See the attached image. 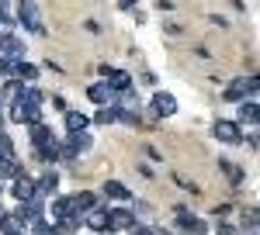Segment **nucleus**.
Segmentation results:
<instances>
[{"label": "nucleus", "mask_w": 260, "mask_h": 235, "mask_svg": "<svg viewBox=\"0 0 260 235\" xmlns=\"http://www.w3.org/2000/svg\"><path fill=\"white\" fill-rule=\"evenodd\" d=\"M18 18H21V24H24L28 31L45 35V28H42V14H39V4H35V0H21V4H18Z\"/></svg>", "instance_id": "obj_1"}, {"label": "nucleus", "mask_w": 260, "mask_h": 235, "mask_svg": "<svg viewBox=\"0 0 260 235\" xmlns=\"http://www.w3.org/2000/svg\"><path fill=\"white\" fill-rule=\"evenodd\" d=\"M212 132H215V138H219V142H225V145L243 142L240 125H236V121H225V118H219V121H215V128H212Z\"/></svg>", "instance_id": "obj_2"}, {"label": "nucleus", "mask_w": 260, "mask_h": 235, "mask_svg": "<svg viewBox=\"0 0 260 235\" xmlns=\"http://www.w3.org/2000/svg\"><path fill=\"white\" fill-rule=\"evenodd\" d=\"M253 94H257V76L233 80V83L225 87V100H243V97H253Z\"/></svg>", "instance_id": "obj_3"}, {"label": "nucleus", "mask_w": 260, "mask_h": 235, "mask_svg": "<svg viewBox=\"0 0 260 235\" xmlns=\"http://www.w3.org/2000/svg\"><path fill=\"white\" fill-rule=\"evenodd\" d=\"M0 56H7V59H21V56H24V42L14 38L11 31H0Z\"/></svg>", "instance_id": "obj_4"}, {"label": "nucleus", "mask_w": 260, "mask_h": 235, "mask_svg": "<svg viewBox=\"0 0 260 235\" xmlns=\"http://www.w3.org/2000/svg\"><path fill=\"white\" fill-rule=\"evenodd\" d=\"M56 187H59V173H56V170H45V173H42V180L35 183V194H39V197H49V194H56Z\"/></svg>", "instance_id": "obj_5"}, {"label": "nucleus", "mask_w": 260, "mask_h": 235, "mask_svg": "<svg viewBox=\"0 0 260 235\" xmlns=\"http://www.w3.org/2000/svg\"><path fill=\"white\" fill-rule=\"evenodd\" d=\"M70 211H73V218H77V215H87V211H94V194H87V190L73 194V197H70Z\"/></svg>", "instance_id": "obj_6"}, {"label": "nucleus", "mask_w": 260, "mask_h": 235, "mask_svg": "<svg viewBox=\"0 0 260 235\" xmlns=\"http://www.w3.org/2000/svg\"><path fill=\"white\" fill-rule=\"evenodd\" d=\"M153 111H156L160 118L177 114V100H174V94H156V97H153Z\"/></svg>", "instance_id": "obj_7"}, {"label": "nucleus", "mask_w": 260, "mask_h": 235, "mask_svg": "<svg viewBox=\"0 0 260 235\" xmlns=\"http://www.w3.org/2000/svg\"><path fill=\"white\" fill-rule=\"evenodd\" d=\"M132 225H136V215L125 211V208H115V211L108 215V228H132Z\"/></svg>", "instance_id": "obj_8"}, {"label": "nucleus", "mask_w": 260, "mask_h": 235, "mask_svg": "<svg viewBox=\"0 0 260 235\" xmlns=\"http://www.w3.org/2000/svg\"><path fill=\"white\" fill-rule=\"evenodd\" d=\"M0 232L4 235H28V228H24V221L18 215H0Z\"/></svg>", "instance_id": "obj_9"}, {"label": "nucleus", "mask_w": 260, "mask_h": 235, "mask_svg": "<svg viewBox=\"0 0 260 235\" xmlns=\"http://www.w3.org/2000/svg\"><path fill=\"white\" fill-rule=\"evenodd\" d=\"M14 197H18V201L35 197V180H31V176H14Z\"/></svg>", "instance_id": "obj_10"}, {"label": "nucleus", "mask_w": 260, "mask_h": 235, "mask_svg": "<svg viewBox=\"0 0 260 235\" xmlns=\"http://www.w3.org/2000/svg\"><path fill=\"white\" fill-rule=\"evenodd\" d=\"M177 221H180V228H187V232H194V235H205V221L194 218V215H187L184 208L177 211Z\"/></svg>", "instance_id": "obj_11"}, {"label": "nucleus", "mask_w": 260, "mask_h": 235, "mask_svg": "<svg viewBox=\"0 0 260 235\" xmlns=\"http://www.w3.org/2000/svg\"><path fill=\"white\" fill-rule=\"evenodd\" d=\"M111 94H115V90H111V87H108V83H94V87H90V90H87V97L94 100V104H101V107H104V104H108V100H111Z\"/></svg>", "instance_id": "obj_12"}, {"label": "nucleus", "mask_w": 260, "mask_h": 235, "mask_svg": "<svg viewBox=\"0 0 260 235\" xmlns=\"http://www.w3.org/2000/svg\"><path fill=\"white\" fill-rule=\"evenodd\" d=\"M66 145H70V152H73V156H80V152L90 149V135H87V132H77V135L66 138Z\"/></svg>", "instance_id": "obj_13"}, {"label": "nucleus", "mask_w": 260, "mask_h": 235, "mask_svg": "<svg viewBox=\"0 0 260 235\" xmlns=\"http://www.w3.org/2000/svg\"><path fill=\"white\" fill-rule=\"evenodd\" d=\"M90 121H87V114H80V111H66V128H70V135H77V132H83Z\"/></svg>", "instance_id": "obj_14"}, {"label": "nucleus", "mask_w": 260, "mask_h": 235, "mask_svg": "<svg viewBox=\"0 0 260 235\" xmlns=\"http://www.w3.org/2000/svg\"><path fill=\"white\" fill-rule=\"evenodd\" d=\"M87 225L94 228V232H108V211H87Z\"/></svg>", "instance_id": "obj_15"}, {"label": "nucleus", "mask_w": 260, "mask_h": 235, "mask_svg": "<svg viewBox=\"0 0 260 235\" xmlns=\"http://www.w3.org/2000/svg\"><path fill=\"white\" fill-rule=\"evenodd\" d=\"M62 218H73L70 197H56V201H52V221H62Z\"/></svg>", "instance_id": "obj_16"}, {"label": "nucleus", "mask_w": 260, "mask_h": 235, "mask_svg": "<svg viewBox=\"0 0 260 235\" xmlns=\"http://www.w3.org/2000/svg\"><path fill=\"white\" fill-rule=\"evenodd\" d=\"M104 194L115 197V201H125V197H132V194H128V187H125V183H118V180H108V183H104Z\"/></svg>", "instance_id": "obj_17"}, {"label": "nucleus", "mask_w": 260, "mask_h": 235, "mask_svg": "<svg viewBox=\"0 0 260 235\" xmlns=\"http://www.w3.org/2000/svg\"><path fill=\"white\" fill-rule=\"evenodd\" d=\"M108 80H111L108 87H111V90H118V94H121V90H128V87H132V76H128V73H121V69H115V73H111Z\"/></svg>", "instance_id": "obj_18"}, {"label": "nucleus", "mask_w": 260, "mask_h": 235, "mask_svg": "<svg viewBox=\"0 0 260 235\" xmlns=\"http://www.w3.org/2000/svg\"><path fill=\"white\" fill-rule=\"evenodd\" d=\"M257 111H260V107H257V100L250 97V100H246V104L240 107V121H246V125H257Z\"/></svg>", "instance_id": "obj_19"}, {"label": "nucleus", "mask_w": 260, "mask_h": 235, "mask_svg": "<svg viewBox=\"0 0 260 235\" xmlns=\"http://www.w3.org/2000/svg\"><path fill=\"white\" fill-rule=\"evenodd\" d=\"M45 142H52V132H49L45 125H31V145L39 149V145H45Z\"/></svg>", "instance_id": "obj_20"}, {"label": "nucleus", "mask_w": 260, "mask_h": 235, "mask_svg": "<svg viewBox=\"0 0 260 235\" xmlns=\"http://www.w3.org/2000/svg\"><path fill=\"white\" fill-rule=\"evenodd\" d=\"M39 156L45 159V163H56V159H59V142L52 138V142H45V145H39Z\"/></svg>", "instance_id": "obj_21"}, {"label": "nucleus", "mask_w": 260, "mask_h": 235, "mask_svg": "<svg viewBox=\"0 0 260 235\" xmlns=\"http://www.w3.org/2000/svg\"><path fill=\"white\" fill-rule=\"evenodd\" d=\"M28 235H59V228L39 218V221H31V228H28Z\"/></svg>", "instance_id": "obj_22"}, {"label": "nucleus", "mask_w": 260, "mask_h": 235, "mask_svg": "<svg viewBox=\"0 0 260 235\" xmlns=\"http://www.w3.org/2000/svg\"><path fill=\"white\" fill-rule=\"evenodd\" d=\"M111 121H118V107L104 104V107L98 111V125H111Z\"/></svg>", "instance_id": "obj_23"}, {"label": "nucleus", "mask_w": 260, "mask_h": 235, "mask_svg": "<svg viewBox=\"0 0 260 235\" xmlns=\"http://www.w3.org/2000/svg\"><path fill=\"white\" fill-rule=\"evenodd\" d=\"M14 73H18L21 80H35V76H39V69L28 66V62H14Z\"/></svg>", "instance_id": "obj_24"}, {"label": "nucleus", "mask_w": 260, "mask_h": 235, "mask_svg": "<svg viewBox=\"0 0 260 235\" xmlns=\"http://www.w3.org/2000/svg\"><path fill=\"white\" fill-rule=\"evenodd\" d=\"M0 176H21L18 173V159H0Z\"/></svg>", "instance_id": "obj_25"}, {"label": "nucleus", "mask_w": 260, "mask_h": 235, "mask_svg": "<svg viewBox=\"0 0 260 235\" xmlns=\"http://www.w3.org/2000/svg\"><path fill=\"white\" fill-rule=\"evenodd\" d=\"M219 166H222V173L229 176L233 183H240V180H243V173H240V170H236V166H233V163H219Z\"/></svg>", "instance_id": "obj_26"}, {"label": "nucleus", "mask_w": 260, "mask_h": 235, "mask_svg": "<svg viewBox=\"0 0 260 235\" xmlns=\"http://www.w3.org/2000/svg\"><path fill=\"white\" fill-rule=\"evenodd\" d=\"M14 62H18V59L0 56V76H11V73H14Z\"/></svg>", "instance_id": "obj_27"}, {"label": "nucleus", "mask_w": 260, "mask_h": 235, "mask_svg": "<svg viewBox=\"0 0 260 235\" xmlns=\"http://www.w3.org/2000/svg\"><path fill=\"white\" fill-rule=\"evenodd\" d=\"M132 235H167L163 228H153V225H139V228H132Z\"/></svg>", "instance_id": "obj_28"}, {"label": "nucleus", "mask_w": 260, "mask_h": 235, "mask_svg": "<svg viewBox=\"0 0 260 235\" xmlns=\"http://www.w3.org/2000/svg\"><path fill=\"white\" fill-rule=\"evenodd\" d=\"M136 4H139V0H118V7H121V11H132Z\"/></svg>", "instance_id": "obj_29"}]
</instances>
